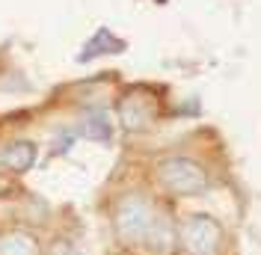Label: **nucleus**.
I'll list each match as a JSON object with an SVG mask.
<instances>
[{
    "label": "nucleus",
    "instance_id": "8",
    "mask_svg": "<svg viewBox=\"0 0 261 255\" xmlns=\"http://www.w3.org/2000/svg\"><path fill=\"white\" fill-rule=\"evenodd\" d=\"M77 134L95 140V143H110V140H113V125L107 122L104 113H89L81 125H77Z\"/></svg>",
    "mask_w": 261,
    "mask_h": 255
},
{
    "label": "nucleus",
    "instance_id": "3",
    "mask_svg": "<svg viewBox=\"0 0 261 255\" xmlns=\"http://www.w3.org/2000/svg\"><path fill=\"white\" fill-rule=\"evenodd\" d=\"M223 238V225L208 214H190L178 225V240L190 255H220Z\"/></svg>",
    "mask_w": 261,
    "mask_h": 255
},
{
    "label": "nucleus",
    "instance_id": "1",
    "mask_svg": "<svg viewBox=\"0 0 261 255\" xmlns=\"http://www.w3.org/2000/svg\"><path fill=\"white\" fill-rule=\"evenodd\" d=\"M113 228L116 238L125 246L146 249V252H172L175 238H178L172 220L143 193H128L119 199Z\"/></svg>",
    "mask_w": 261,
    "mask_h": 255
},
{
    "label": "nucleus",
    "instance_id": "10",
    "mask_svg": "<svg viewBox=\"0 0 261 255\" xmlns=\"http://www.w3.org/2000/svg\"><path fill=\"white\" fill-rule=\"evenodd\" d=\"M50 255H83V252H77V249L68 246V243H57V246L50 249Z\"/></svg>",
    "mask_w": 261,
    "mask_h": 255
},
{
    "label": "nucleus",
    "instance_id": "2",
    "mask_svg": "<svg viewBox=\"0 0 261 255\" xmlns=\"http://www.w3.org/2000/svg\"><path fill=\"white\" fill-rule=\"evenodd\" d=\"M158 178H161V184L166 187L169 193H175V196H202V193H208L211 187V175H208V169L193 158H163L158 163Z\"/></svg>",
    "mask_w": 261,
    "mask_h": 255
},
{
    "label": "nucleus",
    "instance_id": "4",
    "mask_svg": "<svg viewBox=\"0 0 261 255\" xmlns=\"http://www.w3.org/2000/svg\"><path fill=\"white\" fill-rule=\"evenodd\" d=\"M158 116H161V101L146 86H130L119 101V122L130 134H140V131L151 128L158 122Z\"/></svg>",
    "mask_w": 261,
    "mask_h": 255
},
{
    "label": "nucleus",
    "instance_id": "9",
    "mask_svg": "<svg viewBox=\"0 0 261 255\" xmlns=\"http://www.w3.org/2000/svg\"><path fill=\"white\" fill-rule=\"evenodd\" d=\"M12 193H18V184L15 181H9V178L0 172V196H12Z\"/></svg>",
    "mask_w": 261,
    "mask_h": 255
},
{
    "label": "nucleus",
    "instance_id": "5",
    "mask_svg": "<svg viewBox=\"0 0 261 255\" xmlns=\"http://www.w3.org/2000/svg\"><path fill=\"white\" fill-rule=\"evenodd\" d=\"M36 155H39V148H36V143H30V140H18V143H9L6 148H0V169L21 175V172L33 169V163H36Z\"/></svg>",
    "mask_w": 261,
    "mask_h": 255
},
{
    "label": "nucleus",
    "instance_id": "7",
    "mask_svg": "<svg viewBox=\"0 0 261 255\" xmlns=\"http://www.w3.org/2000/svg\"><path fill=\"white\" fill-rule=\"evenodd\" d=\"M125 50V42L122 39H116L113 30H107V27H98V33L83 45V54H81V63H89V60H95L101 54H122Z\"/></svg>",
    "mask_w": 261,
    "mask_h": 255
},
{
    "label": "nucleus",
    "instance_id": "6",
    "mask_svg": "<svg viewBox=\"0 0 261 255\" xmlns=\"http://www.w3.org/2000/svg\"><path fill=\"white\" fill-rule=\"evenodd\" d=\"M0 255H42V240L27 228H3Z\"/></svg>",
    "mask_w": 261,
    "mask_h": 255
}]
</instances>
